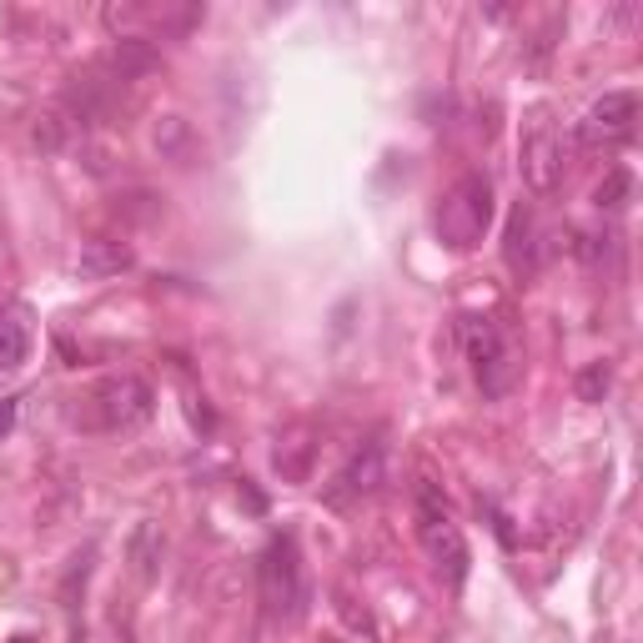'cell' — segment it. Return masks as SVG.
<instances>
[{"mask_svg":"<svg viewBox=\"0 0 643 643\" xmlns=\"http://www.w3.org/2000/svg\"><path fill=\"white\" fill-rule=\"evenodd\" d=\"M15 643H25V639H15Z\"/></svg>","mask_w":643,"mask_h":643,"instance_id":"cell-17","label":"cell"},{"mask_svg":"<svg viewBox=\"0 0 643 643\" xmlns=\"http://www.w3.org/2000/svg\"><path fill=\"white\" fill-rule=\"evenodd\" d=\"M568 151H573V142L559 132V126H553L549 116L533 121V132H528L523 146H518V167H523V181L538 191V196H553V191L563 187Z\"/></svg>","mask_w":643,"mask_h":643,"instance_id":"cell-4","label":"cell"},{"mask_svg":"<svg viewBox=\"0 0 643 643\" xmlns=\"http://www.w3.org/2000/svg\"><path fill=\"white\" fill-rule=\"evenodd\" d=\"M382 477H387V448H382V442H362L358 453L342 463V473L327 483V503H332V508H347V503L377 493Z\"/></svg>","mask_w":643,"mask_h":643,"instance_id":"cell-8","label":"cell"},{"mask_svg":"<svg viewBox=\"0 0 643 643\" xmlns=\"http://www.w3.org/2000/svg\"><path fill=\"white\" fill-rule=\"evenodd\" d=\"M31 352V332L15 312H0V372H15Z\"/></svg>","mask_w":643,"mask_h":643,"instance_id":"cell-12","label":"cell"},{"mask_svg":"<svg viewBox=\"0 0 643 643\" xmlns=\"http://www.w3.org/2000/svg\"><path fill=\"white\" fill-rule=\"evenodd\" d=\"M91 403H95V428L132 432L151 417L156 393H151V382H142L136 372H121V377H106L101 387H95Z\"/></svg>","mask_w":643,"mask_h":643,"instance_id":"cell-6","label":"cell"},{"mask_svg":"<svg viewBox=\"0 0 643 643\" xmlns=\"http://www.w3.org/2000/svg\"><path fill=\"white\" fill-rule=\"evenodd\" d=\"M629 191H633V177L623 167H613L603 181H598V191H594V202H598V212H619L623 202H629Z\"/></svg>","mask_w":643,"mask_h":643,"instance_id":"cell-13","label":"cell"},{"mask_svg":"<svg viewBox=\"0 0 643 643\" xmlns=\"http://www.w3.org/2000/svg\"><path fill=\"white\" fill-rule=\"evenodd\" d=\"M11 422H15V403L5 397V403H0V432H11Z\"/></svg>","mask_w":643,"mask_h":643,"instance_id":"cell-16","label":"cell"},{"mask_svg":"<svg viewBox=\"0 0 643 643\" xmlns=\"http://www.w3.org/2000/svg\"><path fill=\"white\" fill-rule=\"evenodd\" d=\"M458 337H463V352H467V362H473V377H477V387H483V397L508 393L518 362H512V342H508V332H503L498 322L493 317H463Z\"/></svg>","mask_w":643,"mask_h":643,"instance_id":"cell-3","label":"cell"},{"mask_svg":"<svg viewBox=\"0 0 643 643\" xmlns=\"http://www.w3.org/2000/svg\"><path fill=\"white\" fill-rule=\"evenodd\" d=\"M132 247H121V241H106V237H95L81 247V262H76V272L86 277V282H101V277H121L126 267H132Z\"/></svg>","mask_w":643,"mask_h":643,"instance_id":"cell-11","label":"cell"},{"mask_svg":"<svg viewBox=\"0 0 643 643\" xmlns=\"http://www.w3.org/2000/svg\"><path fill=\"white\" fill-rule=\"evenodd\" d=\"M417 538H422V549H428L432 568H438V578L448 588H463L467 578V543L463 533H458L453 512H448V503L438 498V488L432 483H422L417 488Z\"/></svg>","mask_w":643,"mask_h":643,"instance_id":"cell-1","label":"cell"},{"mask_svg":"<svg viewBox=\"0 0 643 643\" xmlns=\"http://www.w3.org/2000/svg\"><path fill=\"white\" fill-rule=\"evenodd\" d=\"M633 132H639V95L633 91H608L603 101H594L588 116L578 121L573 146H584V151H613V146L633 142Z\"/></svg>","mask_w":643,"mask_h":643,"instance_id":"cell-7","label":"cell"},{"mask_svg":"<svg viewBox=\"0 0 643 643\" xmlns=\"http://www.w3.org/2000/svg\"><path fill=\"white\" fill-rule=\"evenodd\" d=\"M488 222H493V187H488V177H477V171L458 177V187L442 196L438 216H432L438 237L448 241V247H458V251L477 247L483 232H488Z\"/></svg>","mask_w":643,"mask_h":643,"instance_id":"cell-2","label":"cell"},{"mask_svg":"<svg viewBox=\"0 0 643 643\" xmlns=\"http://www.w3.org/2000/svg\"><path fill=\"white\" fill-rule=\"evenodd\" d=\"M327 643H332V639H327Z\"/></svg>","mask_w":643,"mask_h":643,"instance_id":"cell-18","label":"cell"},{"mask_svg":"<svg viewBox=\"0 0 643 643\" xmlns=\"http://www.w3.org/2000/svg\"><path fill=\"white\" fill-rule=\"evenodd\" d=\"M262 598L277 619H302L307 608V578H302L292 538H272V549L262 553Z\"/></svg>","mask_w":643,"mask_h":643,"instance_id":"cell-5","label":"cell"},{"mask_svg":"<svg viewBox=\"0 0 643 643\" xmlns=\"http://www.w3.org/2000/svg\"><path fill=\"white\" fill-rule=\"evenodd\" d=\"M573 387H578V397H584V403H603L608 387H613V368H608V362H588V368L578 372V382H573Z\"/></svg>","mask_w":643,"mask_h":643,"instance_id":"cell-14","label":"cell"},{"mask_svg":"<svg viewBox=\"0 0 643 643\" xmlns=\"http://www.w3.org/2000/svg\"><path fill=\"white\" fill-rule=\"evenodd\" d=\"M156 66H161V56H156V46L142 36H121L116 46L106 50V81H116V86L142 81V76H151Z\"/></svg>","mask_w":643,"mask_h":643,"instance_id":"cell-10","label":"cell"},{"mask_svg":"<svg viewBox=\"0 0 643 643\" xmlns=\"http://www.w3.org/2000/svg\"><path fill=\"white\" fill-rule=\"evenodd\" d=\"M66 136H71V116H66V111H46V116L36 121V146L41 151H60Z\"/></svg>","mask_w":643,"mask_h":643,"instance_id":"cell-15","label":"cell"},{"mask_svg":"<svg viewBox=\"0 0 643 643\" xmlns=\"http://www.w3.org/2000/svg\"><path fill=\"white\" fill-rule=\"evenodd\" d=\"M503 262H508V272L518 277V282L538 277L543 247H538V222H533V212H528V206H518V212L508 216V232H503Z\"/></svg>","mask_w":643,"mask_h":643,"instance_id":"cell-9","label":"cell"}]
</instances>
